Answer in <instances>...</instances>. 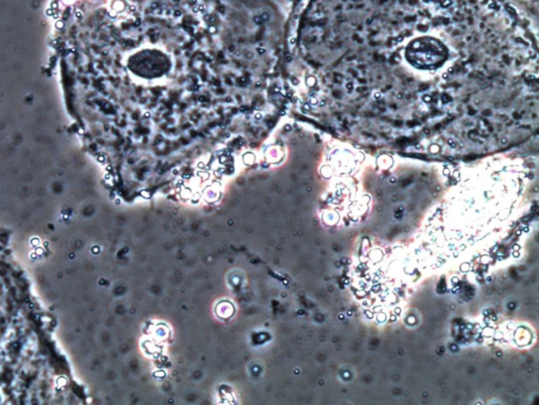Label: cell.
Here are the masks:
<instances>
[{
	"instance_id": "cell-3",
	"label": "cell",
	"mask_w": 539,
	"mask_h": 405,
	"mask_svg": "<svg viewBox=\"0 0 539 405\" xmlns=\"http://www.w3.org/2000/svg\"><path fill=\"white\" fill-rule=\"evenodd\" d=\"M258 52H259L260 54H262V53L264 52V49H262V48L258 49Z\"/></svg>"
},
{
	"instance_id": "cell-4",
	"label": "cell",
	"mask_w": 539,
	"mask_h": 405,
	"mask_svg": "<svg viewBox=\"0 0 539 405\" xmlns=\"http://www.w3.org/2000/svg\"><path fill=\"white\" fill-rule=\"evenodd\" d=\"M246 109H247V108H246V107H243V108H241V112H246V111H247V110H246Z\"/></svg>"
},
{
	"instance_id": "cell-1",
	"label": "cell",
	"mask_w": 539,
	"mask_h": 405,
	"mask_svg": "<svg viewBox=\"0 0 539 405\" xmlns=\"http://www.w3.org/2000/svg\"><path fill=\"white\" fill-rule=\"evenodd\" d=\"M409 53L415 64L419 66L433 67L440 64L445 57L443 44L430 38H424L415 42L411 46Z\"/></svg>"
},
{
	"instance_id": "cell-5",
	"label": "cell",
	"mask_w": 539,
	"mask_h": 405,
	"mask_svg": "<svg viewBox=\"0 0 539 405\" xmlns=\"http://www.w3.org/2000/svg\"><path fill=\"white\" fill-rule=\"evenodd\" d=\"M150 117V113H146V117Z\"/></svg>"
},
{
	"instance_id": "cell-2",
	"label": "cell",
	"mask_w": 539,
	"mask_h": 405,
	"mask_svg": "<svg viewBox=\"0 0 539 405\" xmlns=\"http://www.w3.org/2000/svg\"><path fill=\"white\" fill-rule=\"evenodd\" d=\"M255 117H256V119H262V115L260 113H256Z\"/></svg>"
}]
</instances>
